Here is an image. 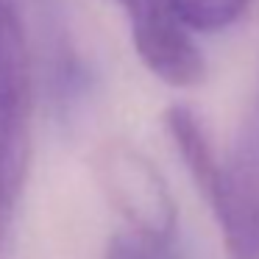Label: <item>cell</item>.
I'll list each match as a JSON object with an SVG mask.
<instances>
[{"label": "cell", "instance_id": "obj_1", "mask_svg": "<svg viewBox=\"0 0 259 259\" xmlns=\"http://www.w3.org/2000/svg\"><path fill=\"white\" fill-rule=\"evenodd\" d=\"M164 125L218 218L229 256L259 259V151L237 164H223L198 114L187 106H170Z\"/></svg>", "mask_w": 259, "mask_h": 259}, {"label": "cell", "instance_id": "obj_2", "mask_svg": "<svg viewBox=\"0 0 259 259\" xmlns=\"http://www.w3.org/2000/svg\"><path fill=\"white\" fill-rule=\"evenodd\" d=\"M31 59L25 31L9 0H0V242L17 212L31 159Z\"/></svg>", "mask_w": 259, "mask_h": 259}, {"label": "cell", "instance_id": "obj_3", "mask_svg": "<svg viewBox=\"0 0 259 259\" xmlns=\"http://www.w3.org/2000/svg\"><path fill=\"white\" fill-rule=\"evenodd\" d=\"M95 173L109 203L123 214L125 229L176 237L179 214L159 170L140 151L109 142L95 159Z\"/></svg>", "mask_w": 259, "mask_h": 259}, {"label": "cell", "instance_id": "obj_4", "mask_svg": "<svg viewBox=\"0 0 259 259\" xmlns=\"http://www.w3.org/2000/svg\"><path fill=\"white\" fill-rule=\"evenodd\" d=\"M131 36L142 64L164 84L190 90L203 81L206 62L201 48L192 42L190 28H184L159 0H151L131 17Z\"/></svg>", "mask_w": 259, "mask_h": 259}, {"label": "cell", "instance_id": "obj_5", "mask_svg": "<svg viewBox=\"0 0 259 259\" xmlns=\"http://www.w3.org/2000/svg\"><path fill=\"white\" fill-rule=\"evenodd\" d=\"M184 28L220 31L248 12L251 0H159Z\"/></svg>", "mask_w": 259, "mask_h": 259}, {"label": "cell", "instance_id": "obj_6", "mask_svg": "<svg viewBox=\"0 0 259 259\" xmlns=\"http://www.w3.org/2000/svg\"><path fill=\"white\" fill-rule=\"evenodd\" d=\"M106 259H176V237L120 229L106 245Z\"/></svg>", "mask_w": 259, "mask_h": 259}, {"label": "cell", "instance_id": "obj_7", "mask_svg": "<svg viewBox=\"0 0 259 259\" xmlns=\"http://www.w3.org/2000/svg\"><path fill=\"white\" fill-rule=\"evenodd\" d=\"M114 3H120V6H123L125 12L131 14V17H134V14L140 12L142 6H148V3H151V0H114Z\"/></svg>", "mask_w": 259, "mask_h": 259}]
</instances>
